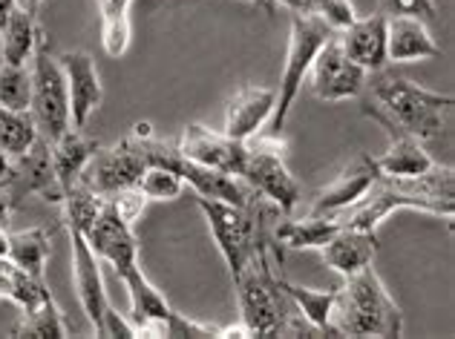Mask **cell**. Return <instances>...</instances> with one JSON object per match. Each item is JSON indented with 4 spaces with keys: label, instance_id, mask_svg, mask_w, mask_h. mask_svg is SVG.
<instances>
[{
    "label": "cell",
    "instance_id": "obj_1",
    "mask_svg": "<svg viewBox=\"0 0 455 339\" xmlns=\"http://www.w3.org/2000/svg\"><path fill=\"white\" fill-rule=\"evenodd\" d=\"M361 113L392 136H412L418 141H433L444 132L447 113L455 99L450 92L427 90L395 72H369L363 83Z\"/></svg>",
    "mask_w": 455,
    "mask_h": 339
},
{
    "label": "cell",
    "instance_id": "obj_2",
    "mask_svg": "<svg viewBox=\"0 0 455 339\" xmlns=\"http://www.w3.org/2000/svg\"><path fill=\"white\" fill-rule=\"evenodd\" d=\"M421 210L441 219L455 216V173L452 167L433 164L421 176L412 178H392L380 176L372 181L361 199L340 213H331V219L340 227H357V230H378V225L395 210Z\"/></svg>",
    "mask_w": 455,
    "mask_h": 339
},
{
    "label": "cell",
    "instance_id": "obj_3",
    "mask_svg": "<svg viewBox=\"0 0 455 339\" xmlns=\"http://www.w3.org/2000/svg\"><path fill=\"white\" fill-rule=\"evenodd\" d=\"M329 325L334 336H401L403 313L369 264L334 288Z\"/></svg>",
    "mask_w": 455,
    "mask_h": 339
},
{
    "label": "cell",
    "instance_id": "obj_4",
    "mask_svg": "<svg viewBox=\"0 0 455 339\" xmlns=\"http://www.w3.org/2000/svg\"><path fill=\"white\" fill-rule=\"evenodd\" d=\"M196 208L205 216L211 236L217 241V250L228 264L231 280L251 262V256H254L259 248V241L271 236L274 222L283 216L274 204L266 208L262 199L248 204V208H239V204L196 196Z\"/></svg>",
    "mask_w": 455,
    "mask_h": 339
},
{
    "label": "cell",
    "instance_id": "obj_5",
    "mask_svg": "<svg viewBox=\"0 0 455 339\" xmlns=\"http://www.w3.org/2000/svg\"><path fill=\"white\" fill-rule=\"evenodd\" d=\"M338 29H331L323 18L315 15H300L291 12V35H289V52H285V67H283V81L277 90V101H274V113L268 118L266 130L259 136L280 138L285 130V121L291 115V106L300 95L303 81L308 78L311 60L320 52V46L326 43Z\"/></svg>",
    "mask_w": 455,
    "mask_h": 339
},
{
    "label": "cell",
    "instance_id": "obj_6",
    "mask_svg": "<svg viewBox=\"0 0 455 339\" xmlns=\"http://www.w3.org/2000/svg\"><path fill=\"white\" fill-rule=\"evenodd\" d=\"M29 75H32L29 113L35 118V127H38V136L46 144H52L58 136H64L73 127V121H69V92H67L64 69L58 64V55L50 52V38L44 35V29L29 60Z\"/></svg>",
    "mask_w": 455,
    "mask_h": 339
},
{
    "label": "cell",
    "instance_id": "obj_7",
    "mask_svg": "<svg viewBox=\"0 0 455 339\" xmlns=\"http://www.w3.org/2000/svg\"><path fill=\"white\" fill-rule=\"evenodd\" d=\"M280 138L268 136H254L248 144L245 167L239 178L257 193L262 201L274 204L283 216H291L297 210V204L303 199V190L297 185V178L291 176L289 164L283 162V147L277 144Z\"/></svg>",
    "mask_w": 455,
    "mask_h": 339
},
{
    "label": "cell",
    "instance_id": "obj_8",
    "mask_svg": "<svg viewBox=\"0 0 455 339\" xmlns=\"http://www.w3.org/2000/svg\"><path fill=\"white\" fill-rule=\"evenodd\" d=\"M148 170L145 153L139 147V138L130 132L113 147H99L92 153L87 167L81 170V185H87L92 193L107 196V193L124 190V187H139L141 173Z\"/></svg>",
    "mask_w": 455,
    "mask_h": 339
},
{
    "label": "cell",
    "instance_id": "obj_9",
    "mask_svg": "<svg viewBox=\"0 0 455 339\" xmlns=\"http://www.w3.org/2000/svg\"><path fill=\"white\" fill-rule=\"evenodd\" d=\"M369 72L361 69L349 60V55L343 52L338 32L320 46V52L311 60L308 69V81H311V92L317 95L320 101H349L357 99L363 92Z\"/></svg>",
    "mask_w": 455,
    "mask_h": 339
},
{
    "label": "cell",
    "instance_id": "obj_10",
    "mask_svg": "<svg viewBox=\"0 0 455 339\" xmlns=\"http://www.w3.org/2000/svg\"><path fill=\"white\" fill-rule=\"evenodd\" d=\"M0 185L6 187V193L15 199V204L29 196H41L44 201L61 204V187H58L55 173H52L50 144L38 138L23 155H15V159L9 162L6 178L0 181Z\"/></svg>",
    "mask_w": 455,
    "mask_h": 339
},
{
    "label": "cell",
    "instance_id": "obj_11",
    "mask_svg": "<svg viewBox=\"0 0 455 339\" xmlns=\"http://www.w3.org/2000/svg\"><path fill=\"white\" fill-rule=\"evenodd\" d=\"M84 239L95 256L113 264L118 280L139 268V239L133 233V225H127L107 201L101 204L99 219L92 222Z\"/></svg>",
    "mask_w": 455,
    "mask_h": 339
},
{
    "label": "cell",
    "instance_id": "obj_12",
    "mask_svg": "<svg viewBox=\"0 0 455 339\" xmlns=\"http://www.w3.org/2000/svg\"><path fill=\"white\" fill-rule=\"evenodd\" d=\"M176 147L185 159L196 162L202 167H211V170H222V173H231V176L243 173L245 155H248L245 141H236L231 136H225L222 130L217 132L205 124H188Z\"/></svg>",
    "mask_w": 455,
    "mask_h": 339
},
{
    "label": "cell",
    "instance_id": "obj_13",
    "mask_svg": "<svg viewBox=\"0 0 455 339\" xmlns=\"http://www.w3.org/2000/svg\"><path fill=\"white\" fill-rule=\"evenodd\" d=\"M58 64H61L64 78H67L69 121H73L76 130H84L104 101V87H101L99 69H95L92 55L81 52V50L58 55Z\"/></svg>",
    "mask_w": 455,
    "mask_h": 339
},
{
    "label": "cell",
    "instance_id": "obj_14",
    "mask_svg": "<svg viewBox=\"0 0 455 339\" xmlns=\"http://www.w3.org/2000/svg\"><path fill=\"white\" fill-rule=\"evenodd\" d=\"M69 241H73V280L78 290V302L87 322L92 325L95 334H101L104 311L110 308V296L104 290V276H101V259L95 256L92 248L87 245V239L78 230H69Z\"/></svg>",
    "mask_w": 455,
    "mask_h": 339
},
{
    "label": "cell",
    "instance_id": "obj_15",
    "mask_svg": "<svg viewBox=\"0 0 455 339\" xmlns=\"http://www.w3.org/2000/svg\"><path fill=\"white\" fill-rule=\"evenodd\" d=\"M274 101H277V90L248 83V87H243L228 101L222 132L236 141H251L254 136H259L274 113Z\"/></svg>",
    "mask_w": 455,
    "mask_h": 339
},
{
    "label": "cell",
    "instance_id": "obj_16",
    "mask_svg": "<svg viewBox=\"0 0 455 339\" xmlns=\"http://www.w3.org/2000/svg\"><path fill=\"white\" fill-rule=\"evenodd\" d=\"M378 178V167L372 155L361 153L352 164H346L338 176H334L326 187L317 190L315 201H311L308 213H320V216H331L340 213L343 208H349L363 193L372 187V181Z\"/></svg>",
    "mask_w": 455,
    "mask_h": 339
},
{
    "label": "cell",
    "instance_id": "obj_17",
    "mask_svg": "<svg viewBox=\"0 0 455 339\" xmlns=\"http://www.w3.org/2000/svg\"><path fill=\"white\" fill-rule=\"evenodd\" d=\"M122 282L130 294V322L139 336H167V322L173 317V308L167 305V299L156 290V285L145 276L141 264L136 271L122 276Z\"/></svg>",
    "mask_w": 455,
    "mask_h": 339
},
{
    "label": "cell",
    "instance_id": "obj_18",
    "mask_svg": "<svg viewBox=\"0 0 455 339\" xmlns=\"http://www.w3.org/2000/svg\"><path fill=\"white\" fill-rule=\"evenodd\" d=\"M343 52L355 60L357 67L366 72H378L387 69L389 58H387V15L375 12V15L366 18H355L349 27H343L338 32Z\"/></svg>",
    "mask_w": 455,
    "mask_h": 339
},
{
    "label": "cell",
    "instance_id": "obj_19",
    "mask_svg": "<svg viewBox=\"0 0 455 339\" xmlns=\"http://www.w3.org/2000/svg\"><path fill=\"white\" fill-rule=\"evenodd\" d=\"M317 253L334 273H340L346 280V276L361 273L363 268L372 264L375 253H378V233L375 230L340 227Z\"/></svg>",
    "mask_w": 455,
    "mask_h": 339
},
{
    "label": "cell",
    "instance_id": "obj_20",
    "mask_svg": "<svg viewBox=\"0 0 455 339\" xmlns=\"http://www.w3.org/2000/svg\"><path fill=\"white\" fill-rule=\"evenodd\" d=\"M441 46L433 32L427 29V20L410 15H387V58L389 64H410V60L438 58Z\"/></svg>",
    "mask_w": 455,
    "mask_h": 339
},
{
    "label": "cell",
    "instance_id": "obj_21",
    "mask_svg": "<svg viewBox=\"0 0 455 339\" xmlns=\"http://www.w3.org/2000/svg\"><path fill=\"white\" fill-rule=\"evenodd\" d=\"M99 150V141L90 138L84 130L69 127L64 136H58L50 144V155H52V173L61 193L67 187H73L81 178V170L87 167V162L92 159V153Z\"/></svg>",
    "mask_w": 455,
    "mask_h": 339
},
{
    "label": "cell",
    "instance_id": "obj_22",
    "mask_svg": "<svg viewBox=\"0 0 455 339\" xmlns=\"http://www.w3.org/2000/svg\"><path fill=\"white\" fill-rule=\"evenodd\" d=\"M338 230L340 225L334 222L331 216L308 213L303 219L280 216V219L274 222V239H277V245L285 250H320Z\"/></svg>",
    "mask_w": 455,
    "mask_h": 339
},
{
    "label": "cell",
    "instance_id": "obj_23",
    "mask_svg": "<svg viewBox=\"0 0 455 339\" xmlns=\"http://www.w3.org/2000/svg\"><path fill=\"white\" fill-rule=\"evenodd\" d=\"M38 38H41V27L35 12L18 4L4 27H0V55H4V64H20V67L29 64L35 46H38Z\"/></svg>",
    "mask_w": 455,
    "mask_h": 339
},
{
    "label": "cell",
    "instance_id": "obj_24",
    "mask_svg": "<svg viewBox=\"0 0 455 339\" xmlns=\"http://www.w3.org/2000/svg\"><path fill=\"white\" fill-rule=\"evenodd\" d=\"M433 155L424 150V141H418L412 136H392L389 150L378 155L375 167L380 176H392V178H412L421 176L433 167Z\"/></svg>",
    "mask_w": 455,
    "mask_h": 339
},
{
    "label": "cell",
    "instance_id": "obj_25",
    "mask_svg": "<svg viewBox=\"0 0 455 339\" xmlns=\"http://www.w3.org/2000/svg\"><path fill=\"white\" fill-rule=\"evenodd\" d=\"M52 256V233L46 227H27L9 233V259L20 271L32 276H44L46 262Z\"/></svg>",
    "mask_w": 455,
    "mask_h": 339
},
{
    "label": "cell",
    "instance_id": "obj_26",
    "mask_svg": "<svg viewBox=\"0 0 455 339\" xmlns=\"http://www.w3.org/2000/svg\"><path fill=\"white\" fill-rule=\"evenodd\" d=\"M280 285L285 290V296L291 299V305L297 308V313H300V317L311 325V328H317L320 336H334L331 325H329L334 290H315V288L294 285V282L285 280L283 273H280Z\"/></svg>",
    "mask_w": 455,
    "mask_h": 339
},
{
    "label": "cell",
    "instance_id": "obj_27",
    "mask_svg": "<svg viewBox=\"0 0 455 339\" xmlns=\"http://www.w3.org/2000/svg\"><path fill=\"white\" fill-rule=\"evenodd\" d=\"M101 6V46L110 58L130 50V0H99Z\"/></svg>",
    "mask_w": 455,
    "mask_h": 339
},
{
    "label": "cell",
    "instance_id": "obj_28",
    "mask_svg": "<svg viewBox=\"0 0 455 339\" xmlns=\"http://www.w3.org/2000/svg\"><path fill=\"white\" fill-rule=\"evenodd\" d=\"M38 127L29 110H9L0 106V153H6L9 159L23 155L35 141H38Z\"/></svg>",
    "mask_w": 455,
    "mask_h": 339
},
{
    "label": "cell",
    "instance_id": "obj_29",
    "mask_svg": "<svg viewBox=\"0 0 455 339\" xmlns=\"http://www.w3.org/2000/svg\"><path fill=\"white\" fill-rule=\"evenodd\" d=\"M104 199L99 193H92L87 185L76 181L73 187H67L61 193V213H64V225L67 230H78V233H87L92 222L99 219Z\"/></svg>",
    "mask_w": 455,
    "mask_h": 339
},
{
    "label": "cell",
    "instance_id": "obj_30",
    "mask_svg": "<svg viewBox=\"0 0 455 339\" xmlns=\"http://www.w3.org/2000/svg\"><path fill=\"white\" fill-rule=\"evenodd\" d=\"M12 336H69V325L64 319V311L55 305L52 296H46L35 308L23 311L20 322L15 325Z\"/></svg>",
    "mask_w": 455,
    "mask_h": 339
},
{
    "label": "cell",
    "instance_id": "obj_31",
    "mask_svg": "<svg viewBox=\"0 0 455 339\" xmlns=\"http://www.w3.org/2000/svg\"><path fill=\"white\" fill-rule=\"evenodd\" d=\"M271 4H280L289 12H300V15H315L323 18L331 29H343L357 18L355 6L349 0H271Z\"/></svg>",
    "mask_w": 455,
    "mask_h": 339
},
{
    "label": "cell",
    "instance_id": "obj_32",
    "mask_svg": "<svg viewBox=\"0 0 455 339\" xmlns=\"http://www.w3.org/2000/svg\"><path fill=\"white\" fill-rule=\"evenodd\" d=\"M29 101H32L29 64L0 67V106H9V110H29Z\"/></svg>",
    "mask_w": 455,
    "mask_h": 339
},
{
    "label": "cell",
    "instance_id": "obj_33",
    "mask_svg": "<svg viewBox=\"0 0 455 339\" xmlns=\"http://www.w3.org/2000/svg\"><path fill=\"white\" fill-rule=\"evenodd\" d=\"M139 190L145 193L150 201H173V199L182 196L185 181L179 173H173V170L150 164L139 178Z\"/></svg>",
    "mask_w": 455,
    "mask_h": 339
},
{
    "label": "cell",
    "instance_id": "obj_34",
    "mask_svg": "<svg viewBox=\"0 0 455 339\" xmlns=\"http://www.w3.org/2000/svg\"><path fill=\"white\" fill-rule=\"evenodd\" d=\"M101 199L110 204V208L122 216L127 225H136L141 219V213H145V208L150 204V199L139 187H124V190L107 193V196H101Z\"/></svg>",
    "mask_w": 455,
    "mask_h": 339
},
{
    "label": "cell",
    "instance_id": "obj_35",
    "mask_svg": "<svg viewBox=\"0 0 455 339\" xmlns=\"http://www.w3.org/2000/svg\"><path fill=\"white\" fill-rule=\"evenodd\" d=\"M378 12L383 15H410L421 20L435 18V0H378Z\"/></svg>",
    "mask_w": 455,
    "mask_h": 339
},
{
    "label": "cell",
    "instance_id": "obj_36",
    "mask_svg": "<svg viewBox=\"0 0 455 339\" xmlns=\"http://www.w3.org/2000/svg\"><path fill=\"white\" fill-rule=\"evenodd\" d=\"M99 336H139L136 328H133V322H130V317H122L116 308H113V302H110V308L104 311V322H101V334Z\"/></svg>",
    "mask_w": 455,
    "mask_h": 339
},
{
    "label": "cell",
    "instance_id": "obj_37",
    "mask_svg": "<svg viewBox=\"0 0 455 339\" xmlns=\"http://www.w3.org/2000/svg\"><path fill=\"white\" fill-rule=\"evenodd\" d=\"M12 271H15V262L9 256H0V299H9L15 294V285H12Z\"/></svg>",
    "mask_w": 455,
    "mask_h": 339
},
{
    "label": "cell",
    "instance_id": "obj_38",
    "mask_svg": "<svg viewBox=\"0 0 455 339\" xmlns=\"http://www.w3.org/2000/svg\"><path fill=\"white\" fill-rule=\"evenodd\" d=\"M15 208H18L15 199H12L9 193H6V187L0 185V227H6V222L12 219V213H15Z\"/></svg>",
    "mask_w": 455,
    "mask_h": 339
},
{
    "label": "cell",
    "instance_id": "obj_39",
    "mask_svg": "<svg viewBox=\"0 0 455 339\" xmlns=\"http://www.w3.org/2000/svg\"><path fill=\"white\" fill-rule=\"evenodd\" d=\"M20 0H0V27L6 23V18L12 15V9H15Z\"/></svg>",
    "mask_w": 455,
    "mask_h": 339
},
{
    "label": "cell",
    "instance_id": "obj_40",
    "mask_svg": "<svg viewBox=\"0 0 455 339\" xmlns=\"http://www.w3.org/2000/svg\"><path fill=\"white\" fill-rule=\"evenodd\" d=\"M0 256H9V233L0 227Z\"/></svg>",
    "mask_w": 455,
    "mask_h": 339
},
{
    "label": "cell",
    "instance_id": "obj_41",
    "mask_svg": "<svg viewBox=\"0 0 455 339\" xmlns=\"http://www.w3.org/2000/svg\"><path fill=\"white\" fill-rule=\"evenodd\" d=\"M9 162H12L9 155H6V153H0V181H4L6 173H9Z\"/></svg>",
    "mask_w": 455,
    "mask_h": 339
},
{
    "label": "cell",
    "instance_id": "obj_42",
    "mask_svg": "<svg viewBox=\"0 0 455 339\" xmlns=\"http://www.w3.org/2000/svg\"><path fill=\"white\" fill-rule=\"evenodd\" d=\"M44 4V0H23V6H27L29 12H35V15H38V6Z\"/></svg>",
    "mask_w": 455,
    "mask_h": 339
},
{
    "label": "cell",
    "instance_id": "obj_43",
    "mask_svg": "<svg viewBox=\"0 0 455 339\" xmlns=\"http://www.w3.org/2000/svg\"><path fill=\"white\" fill-rule=\"evenodd\" d=\"M257 4H271V0H257Z\"/></svg>",
    "mask_w": 455,
    "mask_h": 339
}]
</instances>
